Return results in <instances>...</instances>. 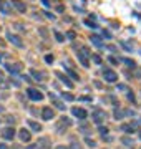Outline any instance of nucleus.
Masks as SVG:
<instances>
[{
    "instance_id": "f257e3e1",
    "label": "nucleus",
    "mask_w": 141,
    "mask_h": 149,
    "mask_svg": "<svg viewBox=\"0 0 141 149\" xmlns=\"http://www.w3.org/2000/svg\"><path fill=\"white\" fill-rule=\"evenodd\" d=\"M68 126H71V119H68L66 116H63L61 119H60V123L55 126V131L58 134H61V133H65V129L68 128Z\"/></svg>"
},
{
    "instance_id": "f03ea898",
    "label": "nucleus",
    "mask_w": 141,
    "mask_h": 149,
    "mask_svg": "<svg viewBox=\"0 0 141 149\" xmlns=\"http://www.w3.org/2000/svg\"><path fill=\"white\" fill-rule=\"evenodd\" d=\"M7 40H8V43H12L13 47H17V48H23L22 38L18 37V35H15V33L8 32V33H7Z\"/></svg>"
},
{
    "instance_id": "7ed1b4c3",
    "label": "nucleus",
    "mask_w": 141,
    "mask_h": 149,
    "mask_svg": "<svg viewBox=\"0 0 141 149\" xmlns=\"http://www.w3.org/2000/svg\"><path fill=\"white\" fill-rule=\"evenodd\" d=\"M103 78H105L106 83H116V81H118V74L114 73L113 70L103 68Z\"/></svg>"
},
{
    "instance_id": "20e7f679",
    "label": "nucleus",
    "mask_w": 141,
    "mask_h": 149,
    "mask_svg": "<svg viewBox=\"0 0 141 149\" xmlns=\"http://www.w3.org/2000/svg\"><path fill=\"white\" fill-rule=\"evenodd\" d=\"M91 119L96 124H101V123L106 119V113L103 111V109H100V108H95V111H93V116H91Z\"/></svg>"
},
{
    "instance_id": "39448f33",
    "label": "nucleus",
    "mask_w": 141,
    "mask_h": 149,
    "mask_svg": "<svg viewBox=\"0 0 141 149\" xmlns=\"http://www.w3.org/2000/svg\"><path fill=\"white\" fill-rule=\"evenodd\" d=\"M27 95L32 101H42V100H43V93H40V91L35 90V88H28Z\"/></svg>"
},
{
    "instance_id": "423d86ee",
    "label": "nucleus",
    "mask_w": 141,
    "mask_h": 149,
    "mask_svg": "<svg viewBox=\"0 0 141 149\" xmlns=\"http://www.w3.org/2000/svg\"><path fill=\"white\" fill-rule=\"evenodd\" d=\"M2 138L7 139V141H12V139L15 138V129L12 128V126L3 128V129H2Z\"/></svg>"
},
{
    "instance_id": "0eeeda50",
    "label": "nucleus",
    "mask_w": 141,
    "mask_h": 149,
    "mask_svg": "<svg viewBox=\"0 0 141 149\" xmlns=\"http://www.w3.org/2000/svg\"><path fill=\"white\" fill-rule=\"evenodd\" d=\"M10 5L13 7L17 12H20V13H25V12H27V7H25V3H23L22 0H10Z\"/></svg>"
},
{
    "instance_id": "6e6552de",
    "label": "nucleus",
    "mask_w": 141,
    "mask_h": 149,
    "mask_svg": "<svg viewBox=\"0 0 141 149\" xmlns=\"http://www.w3.org/2000/svg\"><path fill=\"white\" fill-rule=\"evenodd\" d=\"M71 113H73V116L75 118H78V119H82V121H85L88 118V113L83 109V108H73L71 109Z\"/></svg>"
},
{
    "instance_id": "1a4fd4ad",
    "label": "nucleus",
    "mask_w": 141,
    "mask_h": 149,
    "mask_svg": "<svg viewBox=\"0 0 141 149\" xmlns=\"http://www.w3.org/2000/svg\"><path fill=\"white\" fill-rule=\"evenodd\" d=\"M42 118H43L45 121H50L52 118H55V111H53V108L45 106L43 109H42Z\"/></svg>"
},
{
    "instance_id": "9d476101",
    "label": "nucleus",
    "mask_w": 141,
    "mask_h": 149,
    "mask_svg": "<svg viewBox=\"0 0 141 149\" xmlns=\"http://www.w3.org/2000/svg\"><path fill=\"white\" fill-rule=\"evenodd\" d=\"M0 12L3 13V15H10L12 12H13V8H12V5H10V2H0Z\"/></svg>"
},
{
    "instance_id": "9b49d317",
    "label": "nucleus",
    "mask_w": 141,
    "mask_h": 149,
    "mask_svg": "<svg viewBox=\"0 0 141 149\" xmlns=\"http://www.w3.org/2000/svg\"><path fill=\"white\" fill-rule=\"evenodd\" d=\"M76 58L80 60V63H82L85 68L90 66V60H88V55L87 53H83V52H76Z\"/></svg>"
},
{
    "instance_id": "f8f14e48",
    "label": "nucleus",
    "mask_w": 141,
    "mask_h": 149,
    "mask_svg": "<svg viewBox=\"0 0 141 149\" xmlns=\"http://www.w3.org/2000/svg\"><path fill=\"white\" fill-rule=\"evenodd\" d=\"M5 68H7V71H8V73H12V74H17V73H20V71H22V65H20V63L5 65Z\"/></svg>"
},
{
    "instance_id": "ddd939ff",
    "label": "nucleus",
    "mask_w": 141,
    "mask_h": 149,
    "mask_svg": "<svg viewBox=\"0 0 141 149\" xmlns=\"http://www.w3.org/2000/svg\"><path fill=\"white\" fill-rule=\"evenodd\" d=\"M55 74L58 76V78H60V81H61V83H63V85H65L66 88H73V81H70V80H68V76H66V74L60 73V71H57Z\"/></svg>"
},
{
    "instance_id": "4468645a",
    "label": "nucleus",
    "mask_w": 141,
    "mask_h": 149,
    "mask_svg": "<svg viewBox=\"0 0 141 149\" xmlns=\"http://www.w3.org/2000/svg\"><path fill=\"white\" fill-rule=\"evenodd\" d=\"M18 136H20V139H22L23 143H30V139H32V133L28 131V129H20L18 131Z\"/></svg>"
},
{
    "instance_id": "2eb2a0df",
    "label": "nucleus",
    "mask_w": 141,
    "mask_h": 149,
    "mask_svg": "<svg viewBox=\"0 0 141 149\" xmlns=\"http://www.w3.org/2000/svg\"><path fill=\"white\" fill-rule=\"evenodd\" d=\"M50 100H52V103H53V106L57 108V109H61V111H63V109H65V104H63V103L60 101L58 98H57V96L55 95H52V93H50Z\"/></svg>"
},
{
    "instance_id": "dca6fc26",
    "label": "nucleus",
    "mask_w": 141,
    "mask_h": 149,
    "mask_svg": "<svg viewBox=\"0 0 141 149\" xmlns=\"http://www.w3.org/2000/svg\"><path fill=\"white\" fill-rule=\"evenodd\" d=\"M121 131H125L126 134H133L135 133V126L133 124H123L121 126Z\"/></svg>"
},
{
    "instance_id": "f3484780",
    "label": "nucleus",
    "mask_w": 141,
    "mask_h": 149,
    "mask_svg": "<svg viewBox=\"0 0 141 149\" xmlns=\"http://www.w3.org/2000/svg\"><path fill=\"white\" fill-rule=\"evenodd\" d=\"M27 123H28V126H30L33 131H37V133L38 131H42V124H38L37 121H32V119H30V121H27Z\"/></svg>"
},
{
    "instance_id": "a211bd4d",
    "label": "nucleus",
    "mask_w": 141,
    "mask_h": 149,
    "mask_svg": "<svg viewBox=\"0 0 141 149\" xmlns=\"http://www.w3.org/2000/svg\"><path fill=\"white\" fill-rule=\"evenodd\" d=\"M32 74L35 76V80H37V81H42V80H43V76H45L42 71H37V70H32Z\"/></svg>"
},
{
    "instance_id": "6ab92c4d",
    "label": "nucleus",
    "mask_w": 141,
    "mask_h": 149,
    "mask_svg": "<svg viewBox=\"0 0 141 149\" xmlns=\"http://www.w3.org/2000/svg\"><path fill=\"white\" fill-rule=\"evenodd\" d=\"M90 56H91L93 63H96V65H101V63H103V60H101V56H100V55L93 53V55H90Z\"/></svg>"
},
{
    "instance_id": "aec40b11",
    "label": "nucleus",
    "mask_w": 141,
    "mask_h": 149,
    "mask_svg": "<svg viewBox=\"0 0 141 149\" xmlns=\"http://www.w3.org/2000/svg\"><path fill=\"white\" fill-rule=\"evenodd\" d=\"M91 42L95 43L96 47H103V42L100 40V37H98V35H91Z\"/></svg>"
},
{
    "instance_id": "412c9836",
    "label": "nucleus",
    "mask_w": 141,
    "mask_h": 149,
    "mask_svg": "<svg viewBox=\"0 0 141 149\" xmlns=\"http://www.w3.org/2000/svg\"><path fill=\"white\" fill-rule=\"evenodd\" d=\"M53 33H55V38H57V42H65V35H61V33L58 32V30H53Z\"/></svg>"
},
{
    "instance_id": "4be33fe9",
    "label": "nucleus",
    "mask_w": 141,
    "mask_h": 149,
    "mask_svg": "<svg viewBox=\"0 0 141 149\" xmlns=\"http://www.w3.org/2000/svg\"><path fill=\"white\" fill-rule=\"evenodd\" d=\"M114 119H116V121H118V119H123V118H125V114H123V111H119V109H114Z\"/></svg>"
},
{
    "instance_id": "5701e85b",
    "label": "nucleus",
    "mask_w": 141,
    "mask_h": 149,
    "mask_svg": "<svg viewBox=\"0 0 141 149\" xmlns=\"http://www.w3.org/2000/svg\"><path fill=\"white\" fill-rule=\"evenodd\" d=\"M65 71H66L68 74H70V76L73 78V80H80V78H78V74H76L75 71H73V70H70V68H65Z\"/></svg>"
},
{
    "instance_id": "b1692460",
    "label": "nucleus",
    "mask_w": 141,
    "mask_h": 149,
    "mask_svg": "<svg viewBox=\"0 0 141 149\" xmlns=\"http://www.w3.org/2000/svg\"><path fill=\"white\" fill-rule=\"evenodd\" d=\"M63 100H66V101H73V100H75V96L73 95H70V93H65V91H63Z\"/></svg>"
},
{
    "instance_id": "393cba45",
    "label": "nucleus",
    "mask_w": 141,
    "mask_h": 149,
    "mask_svg": "<svg viewBox=\"0 0 141 149\" xmlns=\"http://www.w3.org/2000/svg\"><path fill=\"white\" fill-rule=\"evenodd\" d=\"M123 61L126 63V66H131V68H135L136 66V63L133 61V60H130V58H123Z\"/></svg>"
},
{
    "instance_id": "a878e982",
    "label": "nucleus",
    "mask_w": 141,
    "mask_h": 149,
    "mask_svg": "<svg viewBox=\"0 0 141 149\" xmlns=\"http://www.w3.org/2000/svg\"><path fill=\"white\" fill-rule=\"evenodd\" d=\"M85 25L90 27V28H98V25L95 23V22H91V20H85Z\"/></svg>"
},
{
    "instance_id": "bb28decb",
    "label": "nucleus",
    "mask_w": 141,
    "mask_h": 149,
    "mask_svg": "<svg viewBox=\"0 0 141 149\" xmlns=\"http://www.w3.org/2000/svg\"><path fill=\"white\" fill-rule=\"evenodd\" d=\"M121 141H123V144H126V146H131L133 144V139H130V138H121Z\"/></svg>"
},
{
    "instance_id": "cd10ccee",
    "label": "nucleus",
    "mask_w": 141,
    "mask_h": 149,
    "mask_svg": "<svg viewBox=\"0 0 141 149\" xmlns=\"http://www.w3.org/2000/svg\"><path fill=\"white\" fill-rule=\"evenodd\" d=\"M98 131H100V134H101V136H108V128L100 126V129H98Z\"/></svg>"
},
{
    "instance_id": "c85d7f7f",
    "label": "nucleus",
    "mask_w": 141,
    "mask_h": 149,
    "mask_svg": "<svg viewBox=\"0 0 141 149\" xmlns=\"http://www.w3.org/2000/svg\"><path fill=\"white\" fill-rule=\"evenodd\" d=\"M85 141H87V144H88V146H90V148H95V146H96V143H95V141H93L91 138H87V139H85Z\"/></svg>"
},
{
    "instance_id": "c756f323",
    "label": "nucleus",
    "mask_w": 141,
    "mask_h": 149,
    "mask_svg": "<svg viewBox=\"0 0 141 149\" xmlns=\"http://www.w3.org/2000/svg\"><path fill=\"white\" fill-rule=\"evenodd\" d=\"M66 37H68V40H75V37H76V33L73 32V30H70V32L66 33Z\"/></svg>"
},
{
    "instance_id": "7c9ffc66",
    "label": "nucleus",
    "mask_w": 141,
    "mask_h": 149,
    "mask_svg": "<svg viewBox=\"0 0 141 149\" xmlns=\"http://www.w3.org/2000/svg\"><path fill=\"white\" fill-rule=\"evenodd\" d=\"M70 149H83V146L82 144H78V143H71Z\"/></svg>"
},
{
    "instance_id": "2f4dec72",
    "label": "nucleus",
    "mask_w": 141,
    "mask_h": 149,
    "mask_svg": "<svg viewBox=\"0 0 141 149\" xmlns=\"http://www.w3.org/2000/svg\"><path fill=\"white\" fill-rule=\"evenodd\" d=\"M38 32H40V35H42L43 38H47V35H48V32H47V28H40Z\"/></svg>"
},
{
    "instance_id": "473e14b6",
    "label": "nucleus",
    "mask_w": 141,
    "mask_h": 149,
    "mask_svg": "<svg viewBox=\"0 0 141 149\" xmlns=\"http://www.w3.org/2000/svg\"><path fill=\"white\" fill-rule=\"evenodd\" d=\"M55 10L58 12V13H63V12H65V7H63V5H57V7H55Z\"/></svg>"
},
{
    "instance_id": "72a5a7b5",
    "label": "nucleus",
    "mask_w": 141,
    "mask_h": 149,
    "mask_svg": "<svg viewBox=\"0 0 141 149\" xmlns=\"http://www.w3.org/2000/svg\"><path fill=\"white\" fill-rule=\"evenodd\" d=\"M45 61H47V63H53V55H47V56H45Z\"/></svg>"
},
{
    "instance_id": "f704fd0d",
    "label": "nucleus",
    "mask_w": 141,
    "mask_h": 149,
    "mask_svg": "<svg viewBox=\"0 0 141 149\" xmlns=\"http://www.w3.org/2000/svg\"><path fill=\"white\" fill-rule=\"evenodd\" d=\"M128 100H130L131 103H136V98H135V95H133V93H128Z\"/></svg>"
},
{
    "instance_id": "c9c22d12",
    "label": "nucleus",
    "mask_w": 141,
    "mask_h": 149,
    "mask_svg": "<svg viewBox=\"0 0 141 149\" xmlns=\"http://www.w3.org/2000/svg\"><path fill=\"white\" fill-rule=\"evenodd\" d=\"M108 61H110V63H113V65H118V60L114 58V56H110V58H108Z\"/></svg>"
},
{
    "instance_id": "e433bc0d",
    "label": "nucleus",
    "mask_w": 141,
    "mask_h": 149,
    "mask_svg": "<svg viewBox=\"0 0 141 149\" xmlns=\"http://www.w3.org/2000/svg\"><path fill=\"white\" fill-rule=\"evenodd\" d=\"M7 123H8V124H13V123H15V118H13V116H8V118H7Z\"/></svg>"
},
{
    "instance_id": "4c0bfd02",
    "label": "nucleus",
    "mask_w": 141,
    "mask_h": 149,
    "mask_svg": "<svg viewBox=\"0 0 141 149\" xmlns=\"http://www.w3.org/2000/svg\"><path fill=\"white\" fill-rule=\"evenodd\" d=\"M103 37H106V38H111V33H110L108 30H103Z\"/></svg>"
},
{
    "instance_id": "58836bf2",
    "label": "nucleus",
    "mask_w": 141,
    "mask_h": 149,
    "mask_svg": "<svg viewBox=\"0 0 141 149\" xmlns=\"http://www.w3.org/2000/svg\"><path fill=\"white\" fill-rule=\"evenodd\" d=\"M42 3H43L45 7H50V5H52V2H50V0H42Z\"/></svg>"
},
{
    "instance_id": "ea45409f",
    "label": "nucleus",
    "mask_w": 141,
    "mask_h": 149,
    "mask_svg": "<svg viewBox=\"0 0 141 149\" xmlns=\"http://www.w3.org/2000/svg\"><path fill=\"white\" fill-rule=\"evenodd\" d=\"M45 15L48 17V18H52V20H55V15H53V13H50V12H45Z\"/></svg>"
},
{
    "instance_id": "a19ab883",
    "label": "nucleus",
    "mask_w": 141,
    "mask_h": 149,
    "mask_svg": "<svg viewBox=\"0 0 141 149\" xmlns=\"http://www.w3.org/2000/svg\"><path fill=\"white\" fill-rule=\"evenodd\" d=\"M80 100H82V101H91V98H90V96H82Z\"/></svg>"
},
{
    "instance_id": "79ce46f5",
    "label": "nucleus",
    "mask_w": 141,
    "mask_h": 149,
    "mask_svg": "<svg viewBox=\"0 0 141 149\" xmlns=\"http://www.w3.org/2000/svg\"><path fill=\"white\" fill-rule=\"evenodd\" d=\"M121 45H123V48H125L126 52H131V48H130V47H128V45H126V43H121Z\"/></svg>"
},
{
    "instance_id": "37998d69",
    "label": "nucleus",
    "mask_w": 141,
    "mask_h": 149,
    "mask_svg": "<svg viewBox=\"0 0 141 149\" xmlns=\"http://www.w3.org/2000/svg\"><path fill=\"white\" fill-rule=\"evenodd\" d=\"M5 80V76H3V71H0V81H3Z\"/></svg>"
},
{
    "instance_id": "c03bdc74",
    "label": "nucleus",
    "mask_w": 141,
    "mask_h": 149,
    "mask_svg": "<svg viewBox=\"0 0 141 149\" xmlns=\"http://www.w3.org/2000/svg\"><path fill=\"white\" fill-rule=\"evenodd\" d=\"M0 149H8V146L7 144H0Z\"/></svg>"
},
{
    "instance_id": "a18cd8bd",
    "label": "nucleus",
    "mask_w": 141,
    "mask_h": 149,
    "mask_svg": "<svg viewBox=\"0 0 141 149\" xmlns=\"http://www.w3.org/2000/svg\"><path fill=\"white\" fill-rule=\"evenodd\" d=\"M55 149H68V148H65V146H61V144H60V146H57Z\"/></svg>"
},
{
    "instance_id": "49530a36",
    "label": "nucleus",
    "mask_w": 141,
    "mask_h": 149,
    "mask_svg": "<svg viewBox=\"0 0 141 149\" xmlns=\"http://www.w3.org/2000/svg\"><path fill=\"white\" fill-rule=\"evenodd\" d=\"M3 111H5V108H3L2 104H0V113H3Z\"/></svg>"
},
{
    "instance_id": "de8ad7c7",
    "label": "nucleus",
    "mask_w": 141,
    "mask_h": 149,
    "mask_svg": "<svg viewBox=\"0 0 141 149\" xmlns=\"http://www.w3.org/2000/svg\"><path fill=\"white\" fill-rule=\"evenodd\" d=\"M13 149H22V148H20V146H17V148H13Z\"/></svg>"
},
{
    "instance_id": "09e8293b",
    "label": "nucleus",
    "mask_w": 141,
    "mask_h": 149,
    "mask_svg": "<svg viewBox=\"0 0 141 149\" xmlns=\"http://www.w3.org/2000/svg\"><path fill=\"white\" fill-rule=\"evenodd\" d=\"M140 138H141V134H140Z\"/></svg>"
},
{
    "instance_id": "8fccbe9b",
    "label": "nucleus",
    "mask_w": 141,
    "mask_h": 149,
    "mask_svg": "<svg viewBox=\"0 0 141 149\" xmlns=\"http://www.w3.org/2000/svg\"><path fill=\"white\" fill-rule=\"evenodd\" d=\"M0 2H2V0H0Z\"/></svg>"
},
{
    "instance_id": "3c124183",
    "label": "nucleus",
    "mask_w": 141,
    "mask_h": 149,
    "mask_svg": "<svg viewBox=\"0 0 141 149\" xmlns=\"http://www.w3.org/2000/svg\"><path fill=\"white\" fill-rule=\"evenodd\" d=\"M140 121H141V119H140Z\"/></svg>"
}]
</instances>
